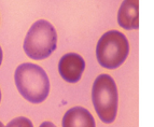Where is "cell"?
<instances>
[{"mask_svg":"<svg viewBox=\"0 0 154 127\" xmlns=\"http://www.w3.org/2000/svg\"><path fill=\"white\" fill-rule=\"evenodd\" d=\"M14 81L20 94L31 104H41L49 96V76L36 64H21L15 70Z\"/></svg>","mask_w":154,"mask_h":127,"instance_id":"1","label":"cell"},{"mask_svg":"<svg viewBox=\"0 0 154 127\" xmlns=\"http://www.w3.org/2000/svg\"><path fill=\"white\" fill-rule=\"evenodd\" d=\"M57 45V33L54 26L45 20H39L29 28L24 40L26 55L35 60L49 57Z\"/></svg>","mask_w":154,"mask_h":127,"instance_id":"2","label":"cell"},{"mask_svg":"<svg viewBox=\"0 0 154 127\" xmlns=\"http://www.w3.org/2000/svg\"><path fill=\"white\" fill-rule=\"evenodd\" d=\"M92 101L101 122L106 124L114 122L118 113L119 95L116 82L109 74H100L94 81Z\"/></svg>","mask_w":154,"mask_h":127,"instance_id":"3","label":"cell"},{"mask_svg":"<svg viewBox=\"0 0 154 127\" xmlns=\"http://www.w3.org/2000/svg\"><path fill=\"white\" fill-rule=\"evenodd\" d=\"M129 52L127 38L118 30H109L98 40L96 57L100 66L116 69L126 60Z\"/></svg>","mask_w":154,"mask_h":127,"instance_id":"4","label":"cell"},{"mask_svg":"<svg viewBox=\"0 0 154 127\" xmlns=\"http://www.w3.org/2000/svg\"><path fill=\"white\" fill-rule=\"evenodd\" d=\"M85 69V61L77 53H67L63 55L58 63V72L63 80L68 83H77L81 80Z\"/></svg>","mask_w":154,"mask_h":127,"instance_id":"5","label":"cell"},{"mask_svg":"<svg viewBox=\"0 0 154 127\" xmlns=\"http://www.w3.org/2000/svg\"><path fill=\"white\" fill-rule=\"evenodd\" d=\"M118 23L123 29L139 27V0H123L118 12Z\"/></svg>","mask_w":154,"mask_h":127,"instance_id":"6","label":"cell"},{"mask_svg":"<svg viewBox=\"0 0 154 127\" xmlns=\"http://www.w3.org/2000/svg\"><path fill=\"white\" fill-rule=\"evenodd\" d=\"M63 127H96L95 119L88 109L73 107L65 113L62 122Z\"/></svg>","mask_w":154,"mask_h":127,"instance_id":"7","label":"cell"},{"mask_svg":"<svg viewBox=\"0 0 154 127\" xmlns=\"http://www.w3.org/2000/svg\"><path fill=\"white\" fill-rule=\"evenodd\" d=\"M5 127H33V125L30 119L27 117L18 116L13 119L11 122H9Z\"/></svg>","mask_w":154,"mask_h":127,"instance_id":"8","label":"cell"},{"mask_svg":"<svg viewBox=\"0 0 154 127\" xmlns=\"http://www.w3.org/2000/svg\"><path fill=\"white\" fill-rule=\"evenodd\" d=\"M39 127H56L52 122H43Z\"/></svg>","mask_w":154,"mask_h":127,"instance_id":"9","label":"cell"},{"mask_svg":"<svg viewBox=\"0 0 154 127\" xmlns=\"http://www.w3.org/2000/svg\"><path fill=\"white\" fill-rule=\"evenodd\" d=\"M2 58H3V53H2V48L0 46V65L2 63Z\"/></svg>","mask_w":154,"mask_h":127,"instance_id":"10","label":"cell"},{"mask_svg":"<svg viewBox=\"0 0 154 127\" xmlns=\"http://www.w3.org/2000/svg\"><path fill=\"white\" fill-rule=\"evenodd\" d=\"M0 127H5V126H3V124H2L1 122H0Z\"/></svg>","mask_w":154,"mask_h":127,"instance_id":"11","label":"cell"},{"mask_svg":"<svg viewBox=\"0 0 154 127\" xmlns=\"http://www.w3.org/2000/svg\"><path fill=\"white\" fill-rule=\"evenodd\" d=\"M0 101H1V91H0Z\"/></svg>","mask_w":154,"mask_h":127,"instance_id":"12","label":"cell"}]
</instances>
